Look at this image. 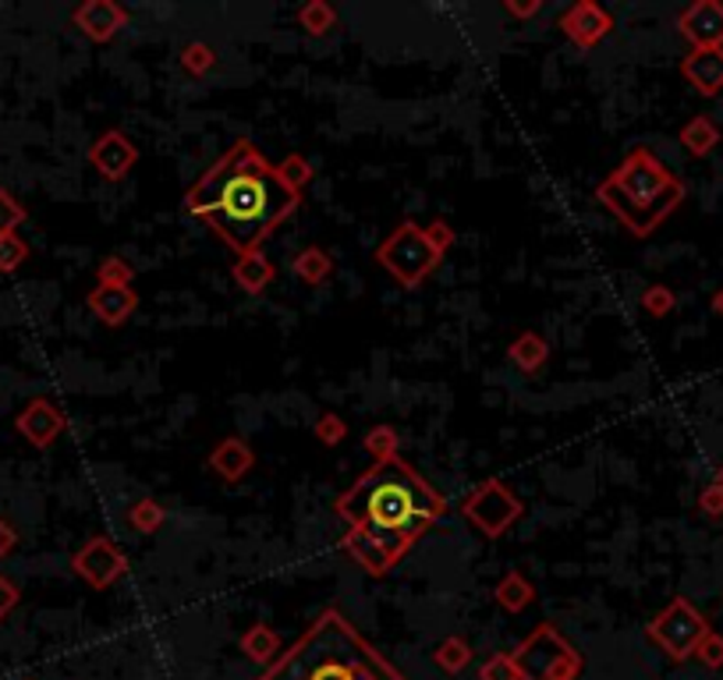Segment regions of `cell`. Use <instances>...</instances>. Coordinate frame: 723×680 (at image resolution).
I'll list each match as a JSON object with an SVG mask.
<instances>
[{
  "label": "cell",
  "mask_w": 723,
  "mask_h": 680,
  "mask_svg": "<svg viewBox=\"0 0 723 680\" xmlns=\"http://www.w3.org/2000/svg\"><path fill=\"white\" fill-rule=\"evenodd\" d=\"M181 206L189 216L203 220L234 255H245L274 237V231L301 206V195L277 178V167L263 157L256 142L238 139L203 170V178L184 192Z\"/></svg>",
  "instance_id": "1"
},
{
  "label": "cell",
  "mask_w": 723,
  "mask_h": 680,
  "mask_svg": "<svg viewBox=\"0 0 723 680\" xmlns=\"http://www.w3.org/2000/svg\"><path fill=\"white\" fill-rule=\"evenodd\" d=\"M333 510L348 521V529H365L383 542L386 553L401 560L447 514V500L397 454L362 471Z\"/></svg>",
  "instance_id": "2"
},
{
  "label": "cell",
  "mask_w": 723,
  "mask_h": 680,
  "mask_svg": "<svg viewBox=\"0 0 723 680\" xmlns=\"http://www.w3.org/2000/svg\"><path fill=\"white\" fill-rule=\"evenodd\" d=\"M259 680H405L338 606H327Z\"/></svg>",
  "instance_id": "3"
},
{
  "label": "cell",
  "mask_w": 723,
  "mask_h": 680,
  "mask_svg": "<svg viewBox=\"0 0 723 680\" xmlns=\"http://www.w3.org/2000/svg\"><path fill=\"white\" fill-rule=\"evenodd\" d=\"M596 202L631 237H649L684 202V181L649 146H635L596 184Z\"/></svg>",
  "instance_id": "4"
},
{
  "label": "cell",
  "mask_w": 723,
  "mask_h": 680,
  "mask_svg": "<svg viewBox=\"0 0 723 680\" xmlns=\"http://www.w3.org/2000/svg\"><path fill=\"white\" fill-rule=\"evenodd\" d=\"M373 259L405 287V291H415V287H423L433 277V269L440 266L444 255L429 245L426 231L418 227L415 220H401V224L376 245Z\"/></svg>",
  "instance_id": "5"
},
{
  "label": "cell",
  "mask_w": 723,
  "mask_h": 680,
  "mask_svg": "<svg viewBox=\"0 0 723 680\" xmlns=\"http://www.w3.org/2000/svg\"><path fill=\"white\" fill-rule=\"evenodd\" d=\"M511 656L521 680H578L582 673V652L553 624L535 627Z\"/></svg>",
  "instance_id": "6"
},
{
  "label": "cell",
  "mask_w": 723,
  "mask_h": 680,
  "mask_svg": "<svg viewBox=\"0 0 723 680\" xmlns=\"http://www.w3.org/2000/svg\"><path fill=\"white\" fill-rule=\"evenodd\" d=\"M649 641H656L660 649L674 659L684 662L688 656H695L699 641L710 635V620H705L699 609L684 599V595H674L660 614H656L646 627Z\"/></svg>",
  "instance_id": "7"
},
{
  "label": "cell",
  "mask_w": 723,
  "mask_h": 680,
  "mask_svg": "<svg viewBox=\"0 0 723 680\" xmlns=\"http://www.w3.org/2000/svg\"><path fill=\"white\" fill-rule=\"evenodd\" d=\"M461 514L482 539H503V532H511L521 521L525 507L503 479H486L465 497Z\"/></svg>",
  "instance_id": "8"
},
{
  "label": "cell",
  "mask_w": 723,
  "mask_h": 680,
  "mask_svg": "<svg viewBox=\"0 0 723 680\" xmlns=\"http://www.w3.org/2000/svg\"><path fill=\"white\" fill-rule=\"evenodd\" d=\"M72 571L86 582L89 588L104 592L110 585H117L128 574V556L121 553L114 539L107 535H93L72 553Z\"/></svg>",
  "instance_id": "9"
},
{
  "label": "cell",
  "mask_w": 723,
  "mask_h": 680,
  "mask_svg": "<svg viewBox=\"0 0 723 680\" xmlns=\"http://www.w3.org/2000/svg\"><path fill=\"white\" fill-rule=\"evenodd\" d=\"M557 29L578 50H593L614 32V14L596 4V0H575V4L557 14Z\"/></svg>",
  "instance_id": "10"
},
{
  "label": "cell",
  "mask_w": 723,
  "mask_h": 680,
  "mask_svg": "<svg viewBox=\"0 0 723 680\" xmlns=\"http://www.w3.org/2000/svg\"><path fill=\"white\" fill-rule=\"evenodd\" d=\"M139 163V146L128 139V131L121 128H107L99 139L89 146V167L96 170L104 181H125Z\"/></svg>",
  "instance_id": "11"
},
{
  "label": "cell",
  "mask_w": 723,
  "mask_h": 680,
  "mask_svg": "<svg viewBox=\"0 0 723 680\" xmlns=\"http://www.w3.org/2000/svg\"><path fill=\"white\" fill-rule=\"evenodd\" d=\"M14 429H19L25 444L46 450L64 436V429H68V415H64L50 397H32L19 412V418H14Z\"/></svg>",
  "instance_id": "12"
},
{
  "label": "cell",
  "mask_w": 723,
  "mask_h": 680,
  "mask_svg": "<svg viewBox=\"0 0 723 680\" xmlns=\"http://www.w3.org/2000/svg\"><path fill=\"white\" fill-rule=\"evenodd\" d=\"M72 25L93 43H110L128 25V8L117 0H82L72 11Z\"/></svg>",
  "instance_id": "13"
},
{
  "label": "cell",
  "mask_w": 723,
  "mask_h": 680,
  "mask_svg": "<svg viewBox=\"0 0 723 680\" xmlns=\"http://www.w3.org/2000/svg\"><path fill=\"white\" fill-rule=\"evenodd\" d=\"M678 29L692 43V50L723 46V4L720 0H695L678 14Z\"/></svg>",
  "instance_id": "14"
},
{
  "label": "cell",
  "mask_w": 723,
  "mask_h": 680,
  "mask_svg": "<svg viewBox=\"0 0 723 680\" xmlns=\"http://www.w3.org/2000/svg\"><path fill=\"white\" fill-rule=\"evenodd\" d=\"M86 305L104 327H125L139 309V291L131 284H96L86 295Z\"/></svg>",
  "instance_id": "15"
},
{
  "label": "cell",
  "mask_w": 723,
  "mask_h": 680,
  "mask_svg": "<svg viewBox=\"0 0 723 680\" xmlns=\"http://www.w3.org/2000/svg\"><path fill=\"white\" fill-rule=\"evenodd\" d=\"M681 75L692 89L705 99H713L723 93V46H710V50H692L681 61Z\"/></svg>",
  "instance_id": "16"
},
{
  "label": "cell",
  "mask_w": 723,
  "mask_h": 680,
  "mask_svg": "<svg viewBox=\"0 0 723 680\" xmlns=\"http://www.w3.org/2000/svg\"><path fill=\"white\" fill-rule=\"evenodd\" d=\"M206 465L221 482H242L245 475L256 468V450H252L242 436H227L210 450Z\"/></svg>",
  "instance_id": "17"
},
{
  "label": "cell",
  "mask_w": 723,
  "mask_h": 680,
  "mask_svg": "<svg viewBox=\"0 0 723 680\" xmlns=\"http://www.w3.org/2000/svg\"><path fill=\"white\" fill-rule=\"evenodd\" d=\"M341 546H344V553L355 560V564H359L369 577H386V574L397 567V560L383 550V542L373 539L365 529H348L344 539H341Z\"/></svg>",
  "instance_id": "18"
},
{
  "label": "cell",
  "mask_w": 723,
  "mask_h": 680,
  "mask_svg": "<svg viewBox=\"0 0 723 680\" xmlns=\"http://www.w3.org/2000/svg\"><path fill=\"white\" fill-rule=\"evenodd\" d=\"M231 280L238 284L248 298H259L266 287L277 280V266H274V259H270V255H266L263 248L245 252V255H238V259H234Z\"/></svg>",
  "instance_id": "19"
},
{
  "label": "cell",
  "mask_w": 723,
  "mask_h": 680,
  "mask_svg": "<svg viewBox=\"0 0 723 680\" xmlns=\"http://www.w3.org/2000/svg\"><path fill=\"white\" fill-rule=\"evenodd\" d=\"M508 359L518 372H525V376H535V372H543V365L550 362V340L535 330H525L518 333L511 344H508Z\"/></svg>",
  "instance_id": "20"
},
{
  "label": "cell",
  "mask_w": 723,
  "mask_h": 680,
  "mask_svg": "<svg viewBox=\"0 0 723 680\" xmlns=\"http://www.w3.org/2000/svg\"><path fill=\"white\" fill-rule=\"evenodd\" d=\"M720 139H723V135H720L716 121H713V117H705V114H695L692 121H684L681 131H678L681 149L688 152V157H695V160L710 157V152L720 146Z\"/></svg>",
  "instance_id": "21"
},
{
  "label": "cell",
  "mask_w": 723,
  "mask_h": 680,
  "mask_svg": "<svg viewBox=\"0 0 723 680\" xmlns=\"http://www.w3.org/2000/svg\"><path fill=\"white\" fill-rule=\"evenodd\" d=\"M238 649L252 659V662H263V667H274L284 652V641L274 631L270 624H252L248 631L238 638Z\"/></svg>",
  "instance_id": "22"
},
{
  "label": "cell",
  "mask_w": 723,
  "mask_h": 680,
  "mask_svg": "<svg viewBox=\"0 0 723 680\" xmlns=\"http://www.w3.org/2000/svg\"><path fill=\"white\" fill-rule=\"evenodd\" d=\"M493 599L500 609H508V614H525V609L535 603V585L521 571H508L497 582Z\"/></svg>",
  "instance_id": "23"
},
{
  "label": "cell",
  "mask_w": 723,
  "mask_h": 680,
  "mask_svg": "<svg viewBox=\"0 0 723 680\" xmlns=\"http://www.w3.org/2000/svg\"><path fill=\"white\" fill-rule=\"evenodd\" d=\"M291 274L301 280V284H323L330 274H333V255L323 248V245H306L298 255H295V263H291Z\"/></svg>",
  "instance_id": "24"
},
{
  "label": "cell",
  "mask_w": 723,
  "mask_h": 680,
  "mask_svg": "<svg viewBox=\"0 0 723 680\" xmlns=\"http://www.w3.org/2000/svg\"><path fill=\"white\" fill-rule=\"evenodd\" d=\"M433 662H436V667H440L447 677H458V673L468 670V662H472V645H468L461 635H450V638H444V641L433 649Z\"/></svg>",
  "instance_id": "25"
},
{
  "label": "cell",
  "mask_w": 723,
  "mask_h": 680,
  "mask_svg": "<svg viewBox=\"0 0 723 680\" xmlns=\"http://www.w3.org/2000/svg\"><path fill=\"white\" fill-rule=\"evenodd\" d=\"M298 25L309 32V36H327V32L338 29V8L327 4V0H309V4H301L298 8Z\"/></svg>",
  "instance_id": "26"
},
{
  "label": "cell",
  "mask_w": 723,
  "mask_h": 680,
  "mask_svg": "<svg viewBox=\"0 0 723 680\" xmlns=\"http://www.w3.org/2000/svg\"><path fill=\"white\" fill-rule=\"evenodd\" d=\"M163 521H167V510L153 497H142L128 507V529H136L139 535H157L163 529Z\"/></svg>",
  "instance_id": "27"
},
{
  "label": "cell",
  "mask_w": 723,
  "mask_h": 680,
  "mask_svg": "<svg viewBox=\"0 0 723 680\" xmlns=\"http://www.w3.org/2000/svg\"><path fill=\"white\" fill-rule=\"evenodd\" d=\"M216 64H221V54L210 46V43H203V40H195V43H189L181 50V67L189 72L192 78H206V75H213L216 72Z\"/></svg>",
  "instance_id": "28"
},
{
  "label": "cell",
  "mask_w": 723,
  "mask_h": 680,
  "mask_svg": "<svg viewBox=\"0 0 723 680\" xmlns=\"http://www.w3.org/2000/svg\"><path fill=\"white\" fill-rule=\"evenodd\" d=\"M277 178L288 184L295 195L306 199V189H309V181H312V163L301 157V152H288V157L277 163Z\"/></svg>",
  "instance_id": "29"
},
{
  "label": "cell",
  "mask_w": 723,
  "mask_h": 680,
  "mask_svg": "<svg viewBox=\"0 0 723 680\" xmlns=\"http://www.w3.org/2000/svg\"><path fill=\"white\" fill-rule=\"evenodd\" d=\"M638 305H642V312L652 316V319H667L670 312L678 309V295L670 291L667 284H649L642 295H638Z\"/></svg>",
  "instance_id": "30"
},
{
  "label": "cell",
  "mask_w": 723,
  "mask_h": 680,
  "mask_svg": "<svg viewBox=\"0 0 723 680\" xmlns=\"http://www.w3.org/2000/svg\"><path fill=\"white\" fill-rule=\"evenodd\" d=\"M365 450L376 457V465L380 461H391V457H397V447H401V439H397V433L391 429V425H373V429L365 433Z\"/></svg>",
  "instance_id": "31"
},
{
  "label": "cell",
  "mask_w": 723,
  "mask_h": 680,
  "mask_svg": "<svg viewBox=\"0 0 723 680\" xmlns=\"http://www.w3.org/2000/svg\"><path fill=\"white\" fill-rule=\"evenodd\" d=\"M25 259H29V245L22 242L19 231L0 237V274H14Z\"/></svg>",
  "instance_id": "32"
},
{
  "label": "cell",
  "mask_w": 723,
  "mask_h": 680,
  "mask_svg": "<svg viewBox=\"0 0 723 680\" xmlns=\"http://www.w3.org/2000/svg\"><path fill=\"white\" fill-rule=\"evenodd\" d=\"M312 433H316V439L323 447H338V444H344V439H348V422L341 415H333V412H323V415L316 418Z\"/></svg>",
  "instance_id": "33"
},
{
  "label": "cell",
  "mask_w": 723,
  "mask_h": 680,
  "mask_svg": "<svg viewBox=\"0 0 723 680\" xmlns=\"http://www.w3.org/2000/svg\"><path fill=\"white\" fill-rule=\"evenodd\" d=\"M131 280H136V269H131L125 255H107L96 266V284H131Z\"/></svg>",
  "instance_id": "34"
},
{
  "label": "cell",
  "mask_w": 723,
  "mask_h": 680,
  "mask_svg": "<svg viewBox=\"0 0 723 680\" xmlns=\"http://www.w3.org/2000/svg\"><path fill=\"white\" fill-rule=\"evenodd\" d=\"M479 680H521L518 667H514V656L511 652H497L490 656L479 667Z\"/></svg>",
  "instance_id": "35"
},
{
  "label": "cell",
  "mask_w": 723,
  "mask_h": 680,
  "mask_svg": "<svg viewBox=\"0 0 723 680\" xmlns=\"http://www.w3.org/2000/svg\"><path fill=\"white\" fill-rule=\"evenodd\" d=\"M22 220H25V206L11 192L0 189V237L11 234L14 227L22 224Z\"/></svg>",
  "instance_id": "36"
},
{
  "label": "cell",
  "mask_w": 723,
  "mask_h": 680,
  "mask_svg": "<svg viewBox=\"0 0 723 680\" xmlns=\"http://www.w3.org/2000/svg\"><path fill=\"white\" fill-rule=\"evenodd\" d=\"M695 659L702 662V667H710V670H720L723 667V635L710 631L702 641H699V649H695Z\"/></svg>",
  "instance_id": "37"
},
{
  "label": "cell",
  "mask_w": 723,
  "mask_h": 680,
  "mask_svg": "<svg viewBox=\"0 0 723 680\" xmlns=\"http://www.w3.org/2000/svg\"><path fill=\"white\" fill-rule=\"evenodd\" d=\"M699 510L710 521H723V486L716 479L699 492Z\"/></svg>",
  "instance_id": "38"
},
{
  "label": "cell",
  "mask_w": 723,
  "mask_h": 680,
  "mask_svg": "<svg viewBox=\"0 0 723 680\" xmlns=\"http://www.w3.org/2000/svg\"><path fill=\"white\" fill-rule=\"evenodd\" d=\"M423 231H426V237H429V245L440 252V255H447V252L454 248V237H458V234H454V227L447 224V220H433V224H426Z\"/></svg>",
  "instance_id": "39"
},
{
  "label": "cell",
  "mask_w": 723,
  "mask_h": 680,
  "mask_svg": "<svg viewBox=\"0 0 723 680\" xmlns=\"http://www.w3.org/2000/svg\"><path fill=\"white\" fill-rule=\"evenodd\" d=\"M19 599H22L19 585H14V582H8V577L0 574V620H8V614H11L14 606H19Z\"/></svg>",
  "instance_id": "40"
},
{
  "label": "cell",
  "mask_w": 723,
  "mask_h": 680,
  "mask_svg": "<svg viewBox=\"0 0 723 680\" xmlns=\"http://www.w3.org/2000/svg\"><path fill=\"white\" fill-rule=\"evenodd\" d=\"M503 14H511V19H535L546 4L543 0H525V4H518V0H503Z\"/></svg>",
  "instance_id": "41"
},
{
  "label": "cell",
  "mask_w": 723,
  "mask_h": 680,
  "mask_svg": "<svg viewBox=\"0 0 723 680\" xmlns=\"http://www.w3.org/2000/svg\"><path fill=\"white\" fill-rule=\"evenodd\" d=\"M14 539H19V535H14V529H11V524H4V521H0V556H4V553H11Z\"/></svg>",
  "instance_id": "42"
},
{
  "label": "cell",
  "mask_w": 723,
  "mask_h": 680,
  "mask_svg": "<svg viewBox=\"0 0 723 680\" xmlns=\"http://www.w3.org/2000/svg\"><path fill=\"white\" fill-rule=\"evenodd\" d=\"M710 305H713V312H716V316L723 319V287H720V291L713 295V301H710Z\"/></svg>",
  "instance_id": "43"
},
{
  "label": "cell",
  "mask_w": 723,
  "mask_h": 680,
  "mask_svg": "<svg viewBox=\"0 0 723 680\" xmlns=\"http://www.w3.org/2000/svg\"><path fill=\"white\" fill-rule=\"evenodd\" d=\"M716 482H720V486H723V468H720V475H716Z\"/></svg>",
  "instance_id": "44"
}]
</instances>
